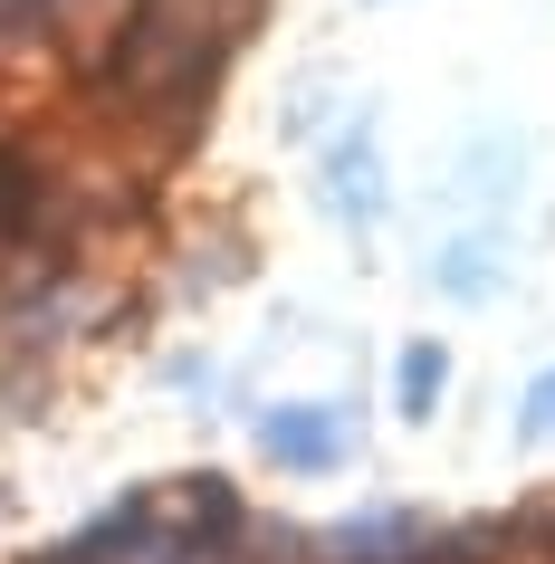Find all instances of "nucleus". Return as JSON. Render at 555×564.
<instances>
[{"label":"nucleus","instance_id":"nucleus-1","mask_svg":"<svg viewBox=\"0 0 555 564\" xmlns=\"http://www.w3.org/2000/svg\"><path fill=\"white\" fill-rule=\"evenodd\" d=\"M259 449L278 459V469L317 478V469L345 459V412H335V402H278V412L259 421Z\"/></svg>","mask_w":555,"mask_h":564},{"label":"nucleus","instance_id":"nucleus-2","mask_svg":"<svg viewBox=\"0 0 555 564\" xmlns=\"http://www.w3.org/2000/svg\"><path fill=\"white\" fill-rule=\"evenodd\" d=\"M163 527L182 535V545H202V555H231L239 535H249V507H239V488L231 478H182L173 488V507H153Z\"/></svg>","mask_w":555,"mask_h":564},{"label":"nucleus","instance_id":"nucleus-3","mask_svg":"<svg viewBox=\"0 0 555 564\" xmlns=\"http://www.w3.org/2000/svg\"><path fill=\"white\" fill-rule=\"evenodd\" d=\"M325 210L354 220V230H374L383 220V163H374V134H354V144L325 153Z\"/></svg>","mask_w":555,"mask_h":564},{"label":"nucleus","instance_id":"nucleus-4","mask_svg":"<svg viewBox=\"0 0 555 564\" xmlns=\"http://www.w3.org/2000/svg\"><path fill=\"white\" fill-rule=\"evenodd\" d=\"M135 10H153V20L211 39V48H249V30H259V0H135Z\"/></svg>","mask_w":555,"mask_h":564},{"label":"nucleus","instance_id":"nucleus-5","mask_svg":"<svg viewBox=\"0 0 555 564\" xmlns=\"http://www.w3.org/2000/svg\"><path fill=\"white\" fill-rule=\"evenodd\" d=\"M440 383H450V355H440V345H412V355L393 364V402H403L412 421H431V402H440Z\"/></svg>","mask_w":555,"mask_h":564},{"label":"nucleus","instance_id":"nucleus-6","mask_svg":"<svg viewBox=\"0 0 555 564\" xmlns=\"http://www.w3.org/2000/svg\"><path fill=\"white\" fill-rule=\"evenodd\" d=\"M517 431H526V441H555V373H536V383H526V402H517Z\"/></svg>","mask_w":555,"mask_h":564},{"label":"nucleus","instance_id":"nucleus-7","mask_svg":"<svg viewBox=\"0 0 555 564\" xmlns=\"http://www.w3.org/2000/svg\"><path fill=\"white\" fill-rule=\"evenodd\" d=\"M49 10H58V0H0V39H20L30 20H49Z\"/></svg>","mask_w":555,"mask_h":564}]
</instances>
